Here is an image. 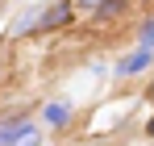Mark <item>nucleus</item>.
Segmentation results:
<instances>
[{"label":"nucleus","instance_id":"f257e3e1","mask_svg":"<svg viewBox=\"0 0 154 146\" xmlns=\"http://www.w3.org/2000/svg\"><path fill=\"white\" fill-rule=\"evenodd\" d=\"M146 63H150V50H133V54H125L117 63V75H133V71H142Z\"/></svg>","mask_w":154,"mask_h":146},{"label":"nucleus","instance_id":"f03ea898","mask_svg":"<svg viewBox=\"0 0 154 146\" xmlns=\"http://www.w3.org/2000/svg\"><path fill=\"white\" fill-rule=\"evenodd\" d=\"M67 17H71V4H54L50 13H42V17H38V29H54V25H63Z\"/></svg>","mask_w":154,"mask_h":146},{"label":"nucleus","instance_id":"20e7f679","mask_svg":"<svg viewBox=\"0 0 154 146\" xmlns=\"http://www.w3.org/2000/svg\"><path fill=\"white\" fill-rule=\"evenodd\" d=\"M13 146H38V129H33V125H25V129H21V138H17Z\"/></svg>","mask_w":154,"mask_h":146},{"label":"nucleus","instance_id":"423d86ee","mask_svg":"<svg viewBox=\"0 0 154 146\" xmlns=\"http://www.w3.org/2000/svg\"><path fill=\"white\" fill-rule=\"evenodd\" d=\"M117 8H121V0H104V4H100V17H108V13H117Z\"/></svg>","mask_w":154,"mask_h":146},{"label":"nucleus","instance_id":"39448f33","mask_svg":"<svg viewBox=\"0 0 154 146\" xmlns=\"http://www.w3.org/2000/svg\"><path fill=\"white\" fill-rule=\"evenodd\" d=\"M142 50H154V21L142 29Z\"/></svg>","mask_w":154,"mask_h":146},{"label":"nucleus","instance_id":"7ed1b4c3","mask_svg":"<svg viewBox=\"0 0 154 146\" xmlns=\"http://www.w3.org/2000/svg\"><path fill=\"white\" fill-rule=\"evenodd\" d=\"M67 117H71V109H67V104H50V109H46V121H50V125H63Z\"/></svg>","mask_w":154,"mask_h":146}]
</instances>
